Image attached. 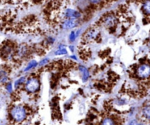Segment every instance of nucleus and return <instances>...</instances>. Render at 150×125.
Returning a JSON list of instances; mask_svg holds the SVG:
<instances>
[{
    "mask_svg": "<svg viewBox=\"0 0 150 125\" xmlns=\"http://www.w3.org/2000/svg\"><path fill=\"white\" fill-rule=\"evenodd\" d=\"M10 116L12 119L16 121H22L26 116V112L23 107L16 106L10 110Z\"/></svg>",
    "mask_w": 150,
    "mask_h": 125,
    "instance_id": "obj_1",
    "label": "nucleus"
},
{
    "mask_svg": "<svg viewBox=\"0 0 150 125\" xmlns=\"http://www.w3.org/2000/svg\"><path fill=\"white\" fill-rule=\"evenodd\" d=\"M40 88V82L37 79L32 78L27 81L26 84V88L29 92L34 93L38 91Z\"/></svg>",
    "mask_w": 150,
    "mask_h": 125,
    "instance_id": "obj_2",
    "label": "nucleus"
},
{
    "mask_svg": "<svg viewBox=\"0 0 150 125\" xmlns=\"http://www.w3.org/2000/svg\"><path fill=\"white\" fill-rule=\"evenodd\" d=\"M137 74L141 78H147L150 76V66L148 65H142L137 69Z\"/></svg>",
    "mask_w": 150,
    "mask_h": 125,
    "instance_id": "obj_3",
    "label": "nucleus"
},
{
    "mask_svg": "<svg viewBox=\"0 0 150 125\" xmlns=\"http://www.w3.org/2000/svg\"><path fill=\"white\" fill-rule=\"evenodd\" d=\"M64 16L67 19H74L76 20V19L79 18L81 16L80 13L77 10H73V9H67L64 12Z\"/></svg>",
    "mask_w": 150,
    "mask_h": 125,
    "instance_id": "obj_4",
    "label": "nucleus"
},
{
    "mask_svg": "<svg viewBox=\"0 0 150 125\" xmlns=\"http://www.w3.org/2000/svg\"><path fill=\"white\" fill-rule=\"evenodd\" d=\"M78 21L74 19H67L64 21V23L62 24V28L64 29H70V28L75 27L77 26Z\"/></svg>",
    "mask_w": 150,
    "mask_h": 125,
    "instance_id": "obj_5",
    "label": "nucleus"
},
{
    "mask_svg": "<svg viewBox=\"0 0 150 125\" xmlns=\"http://www.w3.org/2000/svg\"><path fill=\"white\" fill-rule=\"evenodd\" d=\"M97 34H98V32L95 29H90V30L85 32L84 37L86 38V40H92L96 38Z\"/></svg>",
    "mask_w": 150,
    "mask_h": 125,
    "instance_id": "obj_6",
    "label": "nucleus"
},
{
    "mask_svg": "<svg viewBox=\"0 0 150 125\" xmlns=\"http://www.w3.org/2000/svg\"><path fill=\"white\" fill-rule=\"evenodd\" d=\"M80 71L82 73V78H83V80L86 81V79H88V77H89V72L86 70V68H84L83 66H81Z\"/></svg>",
    "mask_w": 150,
    "mask_h": 125,
    "instance_id": "obj_7",
    "label": "nucleus"
},
{
    "mask_svg": "<svg viewBox=\"0 0 150 125\" xmlns=\"http://www.w3.org/2000/svg\"><path fill=\"white\" fill-rule=\"evenodd\" d=\"M7 79V72L5 71L4 69H0V82H6Z\"/></svg>",
    "mask_w": 150,
    "mask_h": 125,
    "instance_id": "obj_8",
    "label": "nucleus"
},
{
    "mask_svg": "<svg viewBox=\"0 0 150 125\" xmlns=\"http://www.w3.org/2000/svg\"><path fill=\"white\" fill-rule=\"evenodd\" d=\"M143 10L147 14H150V1H146L143 6Z\"/></svg>",
    "mask_w": 150,
    "mask_h": 125,
    "instance_id": "obj_9",
    "label": "nucleus"
},
{
    "mask_svg": "<svg viewBox=\"0 0 150 125\" xmlns=\"http://www.w3.org/2000/svg\"><path fill=\"white\" fill-rule=\"evenodd\" d=\"M102 125H115L114 121L111 119H105L103 121Z\"/></svg>",
    "mask_w": 150,
    "mask_h": 125,
    "instance_id": "obj_10",
    "label": "nucleus"
},
{
    "mask_svg": "<svg viewBox=\"0 0 150 125\" xmlns=\"http://www.w3.org/2000/svg\"><path fill=\"white\" fill-rule=\"evenodd\" d=\"M143 113L145 117L150 119V106L149 107H146V108L144 109Z\"/></svg>",
    "mask_w": 150,
    "mask_h": 125,
    "instance_id": "obj_11",
    "label": "nucleus"
},
{
    "mask_svg": "<svg viewBox=\"0 0 150 125\" xmlns=\"http://www.w3.org/2000/svg\"><path fill=\"white\" fill-rule=\"evenodd\" d=\"M37 66L36 61H32L31 63H29V64L28 65L27 67L26 68V69H25L24 71H26L29 70L30 69H32V68H34L35 66Z\"/></svg>",
    "mask_w": 150,
    "mask_h": 125,
    "instance_id": "obj_12",
    "label": "nucleus"
},
{
    "mask_svg": "<svg viewBox=\"0 0 150 125\" xmlns=\"http://www.w3.org/2000/svg\"><path fill=\"white\" fill-rule=\"evenodd\" d=\"M55 54H57V55H59V54H67V51H66L65 49L60 48L59 49L57 50V51H56Z\"/></svg>",
    "mask_w": 150,
    "mask_h": 125,
    "instance_id": "obj_13",
    "label": "nucleus"
},
{
    "mask_svg": "<svg viewBox=\"0 0 150 125\" xmlns=\"http://www.w3.org/2000/svg\"><path fill=\"white\" fill-rule=\"evenodd\" d=\"M76 37V34L75 32H72L70 35V39L71 41H73Z\"/></svg>",
    "mask_w": 150,
    "mask_h": 125,
    "instance_id": "obj_14",
    "label": "nucleus"
},
{
    "mask_svg": "<svg viewBox=\"0 0 150 125\" xmlns=\"http://www.w3.org/2000/svg\"><path fill=\"white\" fill-rule=\"evenodd\" d=\"M129 125H139V124H138V122L136 121H132Z\"/></svg>",
    "mask_w": 150,
    "mask_h": 125,
    "instance_id": "obj_15",
    "label": "nucleus"
}]
</instances>
